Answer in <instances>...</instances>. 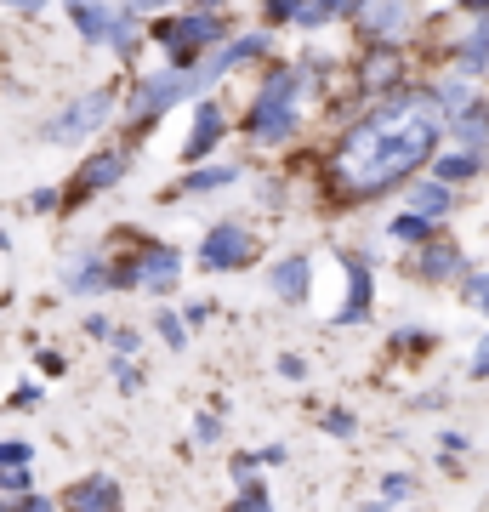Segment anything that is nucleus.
<instances>
[{"label":"nucleus","mask_w":489,"mask_h":512,"mask_svg":"<svg viewBox=\"0 0 489 512\" xmlns=\"http://www.w3.org/2000/svg\"><path fill=\"white\" fill-rule=\"evenodd\" d=\"M438 131H444V109L427 86L399 92L393 103H381L347 126V137L330 154V188L342 200H376L387 188H399L404 177H416L421 165L438 154Z\"/></svg>","instance_id":"1"},{"label":"nucleus","mask_w":489,"mask_h":512,"mask_svg":"<svg viewBox=\"0 0 489 512\" xmlns=\"http://www.w3.org/2000/svg\"><path fill=\"white\" fill-rule=\"evenodd\" d=\"M313 80L302 69H268L262 80V92H256L251 114H245V131H251L256 143H285L290 131L302 126V92H308Z\"/></svg>","instance_id":"2"},{"label":"nucleus","mask_w":489,"mask_h":512,"mask_svg":"<svg viewBox=\"0 0 489 512\" xmlns=\"http://www.w3.org/2000/svg\"><path fill=\"white\" fill-rule=\"evenodd\" d=\"M148 35L171 52V63H177V69H200V52H205V46H222V40H228V29H222L217 12H188V18H160Z\"/></svg>","instance_id":"3"},{"label":"nucleus","mask_w":489,"mask_h":512,"mask_svg":"<svg viewBox=\"0 0 489 512\" xmlns=\"http://www.w3.org/2000/svg\"><path fill=\"white\" fill-rule=\"evenodd\" d=\"M205 92L200 69H160V74H143L137 86H131V120L137 126H154L165 109H177L182 97Z\"/></svg>","instance_id":"4"},{"label":"nucleus","mask_w":489,"mask_h":512,"mask_svg":"<svg viewBox=\"0 0 489 512\" xmlns=\"http://www.w3.org/2000/svg\"><path fill=\"white\" fill-rule=\"evenodd\" d=\"M114 86H97V92H86V97H74L69 109L57 114L52 126L40 131L46 143H80V137H91L97 126H109V114H114Z\"/></svg>","instance_id":"5"},{"label":"nucleus","mask_w":489,"mask_h":512,"mask_svg":"<svg viewBox=\"0 0 489 512\" xmlns=\"http://www.w3.org/2000/svg\"><path fill=\"white\" fill-rule=\"evenodd\" d=\"M256 256V239L239 228V222H217L211 234H205L200 245V268H211V274H234V268H245Z\"/></svg>","instance_id":"6"},{"label":"nucleus","mask_w":489,"mask_h":512,"mask_svg":"<svg viewBox=\"0 0 489 512\" xmlns=\"http://www.w3.org/2000/svg\"><path fill=\"white\" fill-rule=\"evenodd\" d=\"M353 29H359L370 46H393V40L410 29V0H359V6H353Z\"/></svg>","instance_id":"7"},{"label":"nucleus","mask_w":489,"mask_h":512,"mask_svg":"<svg viewBox=\"0 0 489 512\" xmlns=\"http://www.w3.org/2000/svg\"><path fill=\"white\" fill-rule=\"evenodd\" d=\"M57 507L63 512H126V490H120V478L91 473V478H74L69 490L57 495Z\"/></svg>","instance_id":"8"},{"label":"nucleus","mask_w":489,"mask_h":512,"mask_svg":"<svg viewBox=\"0 0 489 512\" xmlns=\"http://www.w3.org/2000/svg\"><path fill=\"white\" fill-rule=\"evenodd\" d=\"M131 262H137V291H154V296H171V291H177L182 256L171 251V245H143Z\"/></svg>","instance_id":"9"},{"label":"nucleus","mask_w":489,"mask_h":512,"mask_svg":"<svg viewBox=\"0 0 489 512\" xmlns=\"http://www.w3.org/2000/svg\"><path fill=\"white\" fill-rule=\"evenodd\" d=\"M131 171V154L126 148H109V154H91L80 171H74V188H69V200H91V194H103V188H114L120 177Z\"/></svg>","instance_id":"10"},{"label":"nucleus","mask_w":489,"mask_h":512,"mask_svg":"<svg viewBox=\"0 0 489 512\" xmlns=\"http://www.w3.org/2000/svg\"><path fill=\"white\" fill-rule=\"evenodd\" d=\"M256 57H268V29H256V35H239V40H228V46H217V52L200 63V80L211 86V80H222V74H234L239 63H256Z\"/></svg>","instance_id":"11"},{"label":"nucleus","mask_w":489,"mask_h":512,"mask_svg":"<svg viewBox=\"0 0 489 512\" xmlns=\"http://www.w3.org/2000/svg\"><path fill=\"white\" fill-rule=\"evenodd\" d=\"M342 268H347V308L336 313V325H364V319H370V308H376L370 268H364V262H353V256H342Z\"/></svg>","instance_id":"12"},{"label":"nucleus","mask_w":489,"mask_h":512,"mask_svg":"<svg viewBox=\"0 0 489 512\" xmlns=\"http://www.w3.org/2000/svg\"><path fill=\"white\" fill-rule=\"evenodd\" d=\"M404 80V52L399 46H370L359 63V86L364 92H387V86H399Z\"/></svg>","instance_id":"13"},{"label":"nucleus","mask_w":489,"mask_h":512,"mask_svg":"<svg viewBox=\"0 0 489 512\" xmlns=\"http://www.w3.org/2000/svg\"><path fill=\"white\" fill-rule=\"evenodd\" d=\"M268 285H273V296H285V302H308L313 256H279V262L268 268Z\"/></svg>","instance_id":"14"},{"label":"nucleus","mask_w":489,"mask_h":512,"mask_svg":"<svg viewBox=\"0 0 489 512\" xmlns=\"http://www.w3.org/2000/svg\"><path fill=\"white\" fill-rule=\"evenodd\" d=\"M222 131H228V114H222V103H200V109H194V131H188L182 160H205V154L222 143Z\"/></svg>","instance_id":"15"},{"label":"nucleus","mask_w":489,"mask_h":512,"mask_svg":"<svg viewBox=\"0 0 489 512\" xmlns=\"http://www.w3.org/2000/svg\"><path fill=\"white\" fill-rule=\"evenodd\" d=\"M63 291H69V296H97V291H109V256L80 251V256L69 262V274H63Z\"/></svg>","instance_id":"16"},{"label":"nucleus","mask_w":489,"mask_h":512,"mask_svg":"<svg viewBox=\"0 0 489 512\" xmlns=\"http://www.w3.org/2000/svg\"><path fill=\"white\" fill-rule=\"evenodd\" d=\"M444 126H450V137L467 148V154H484V148H489V109H484V103L461 109L455 120H444Z\"/></svg>","instance_id":"17"},{"label":"nucleus","mask_w":489,"mask_h":512,"mask_svg":"<svg viewBox=\"0 0 489 512\" xmlns=\"http://www.w3.org/2000/svg\"><path fill=\"white\" fill-rule=\"evenodd\" d=\"M416 274L427 279V285H444V279L467 274V262H461V251H455V245H427V251L416 256Z\"/></svg>","instance_id":"18"},{"label":"nucleus","mask_w":489,"mask_h":512,"mask_svg":"<svg viewBox=\"0 0 489 512\" xmlns=\"http://www.w3.org/2000/svg\"><path fill=\"white\" fill-rule=\"evenodd\" d=\"M455 69L467 74V80H472V74H484V69H489V18H478V23L467 29V40L455 46Z\"/></svg>","instance_id":"19"},{"label":"nucleus","mask_w":489,"mask_h":512,"mask_svg":"<svg viewBox=\"0 0 489 512\" xmlns=\"http://www.w3.org/2000/svg\"><path fill=\"white\" fill-rule=\"evenodd\" d=\"M69 18L80 29L86 46H109V6H97V0H69Z\"/></svg>","instance_id":"20"},{"label":"nucleus","mask_w":489,"mask_h":512,"mask_svg":"<svg viewBox=\"0 0 489 512\" xmlns=\"http://www.w3.org/2000/svg\"><path fill=\"white\" fill-rule=\"evenodd\" d=\"M484 171V154H467V148H450V154H438L433 165V183L455 188V183H467V177H478Z\"/></svg>","instance_id":"21"},{"label":"nucleus","mask_w":489,"mask_h":512,"mask_svg":"<svg viewBox=\"0 0 489 512\" xmlns=\"http://www.w3.org/2000/svg\"><path fill=\"white\" fill-rule=\"evenodd\" d=\"M410 211L416 217H450L455 211V188H444V183H421V188H410Z\"/></svg>","instance_id":"22"},{"label":"nucleus","mask_w":489,"mask_h":512,"mask_svg":"<svg viewBox=\"0 0 489 512\" xmlns=\"http://www.w3.org/2000/svg\"><path fill=\"white\" fill-rule=\"evenodd\" d=\"M359 0H296V23L302 29H325V23H336V18H347Z\"/></svg>","instance_id":"23"},{"label":"nucleus","mask_w":489,"mask_h":512,"mask_svg":"<svg viewBox=\"0 0 489 512\" xmlns=\"http://www.w3.org/2000/svg\"><path fill=\"white\" fill-rule=\"evenodd\" d=\"M137 40H143V35H137V12H131V6H126V12H109V46H114V52L131 57V52H137Z\"/></svg>","instance_id":"24"},{"label":"nucleus","mask_w":489,"mask_h":512,"mask_svg":"<svg viewBox=\"0 0 489 512\" xmlns=\"http://www.w3.org/2000/svg\"><path fill=\"white\" fill-rule=\"evenodd\" d=\"M234 177H239V165H205V171H188L182 177V194H211V188L234 183Z\"/></svg>","instance_id":"25"},{"label":"nucleus","mask_w":489,"mask_h":512,"mask_svg":"<svg viewBox=\"0 0 489 512\" xmlns=\"http://www.w3.org/2000/svg\"><path fill=\"white\" fill-rule=\"evenodd\" d=\"M228 512H273L268 484H262V478H245V484L234 490V501H228Z\"/></svg>","instance_id":"26"},{"label":"nucleus","mask_w":489,"mask_h":512,"mask_svg":"<svg viewBox=\"0 0 489 512\" xmlns=\"http://www.w3.org/2000/svg\"><path fill=\"white\" fill-rule=\"evenodd\" d=\"M410 495H416V473H387L381 478V507L387 512L399 507V501H410Z\"/></svg>","instance_id":"27"},{"label":"nucleus","mask_w":489,"mask_h":512,"mask_svg":"<svg viewBox=\"0 0 489 512\" xmlns=\"http://www.w3.org/2000/svg\"><path fill=\"white\" fill-rule=\"evenodd\" d=\"M23 495H35V473L29 467H6L0 473V501H23Z\"/></svg>","instance_id":"28"},{"label":"nucleus","mask_w":489,"mask_h":512,"mask_svg":"<svg viewBox=\"0 0 489 512\" xmlns=\"http://www.w3.org/2000/svg\"><path fill=\"white\" fill-rule=\"evenodd\" d=\"M154 330H160V342H165V348H188V325H182V319H177V313H171V308H165L160 313V319H154Z\"/></svg>","instance_id":"29"},{"label":"nucleus","mask_w":489,"mask_h":512,"mask_svg":"<svg viewBox=\"0 0 489 512\" xmlns=\"http://www.w3.org/2000/svg\"><path fill=\"white\" fill-rule=\"evenodd\" d=\"M319 427H325L330 439H359V416H353V410H325Z\"/></svg>","instance_id":"30"},{"label":"nucleus","mask_w":489,"mask_h":512,"mask_svg":"<svg viewBox=\"0 0 489 512\" xmlns=\"http://www.w3.org/2000/svg\"><path fill=\"white\" fill-rule=\"evenodd\" d=\"M29 461H35V444L29 439H0V473L6 467H29Z\"/></svg>","instance_id":"31"},{"label":"nucleus","mask_w":489,"mask_h":512,"mask_svg":"<svg viewBox=\"0 0 489 512\" xmlns=\"http://www.w3.org/2000/svg\"><path fill=\"white\" fill-rule=\"evenodd\" d=\"M427 228H433V222L416 217V211H410V217H393V239H404V245H421V239H427Z\"/></svg>","instance_id":"32"},{"label":"nucleus","mask_w":489,"mask_h":512,"mask_svg":"<svg viewBox=\"0 0 489 512\" xmlns=\"http://www.w3.org/2000/svg\"><path fill=\"white\" fill-rule=\"evenodd\" d=\"M461 302H467V308H478V313H489V274H467Z\"/></svg>","instance_id":"33"},{"label":"nucleus","mask_w":489,"mask_h":512,"mask_svg":"<svg viewBox=\"0 0 489 512\" xmlns=\"http://www.w3.org/2000/svg\"><path fill=\"white\" fill-rule=\"evenodd\" d=\"M194 439H200V444H222V416H217V410H200V416H194Z\"/></svg>","instance_id":"34"},{"label":"nucleus","mask_w":489,"mask_h":512,"mask_svg":"<svg viewBox=\"0 0 489 512\" xmlns=\"http://www.w3.org/2000/svg\"><path fill=\"white\" fill-rule=\"evenodd\" d=\"M114 382H120V393H143V370L131 359H114Z\"/></svg>","instance_id":"35"},{"label":"nucleus","mask_w":489,"mask_h":512,"mask_svg":"<svg viewBox=\"0 0 489 512\" xmlns=\"http://www.w3.org/2000/svg\"><path fill=\"white\" fill-rule=\"evenodd\" d=\"M57 205H63V194H57V188H35V194H29V211H40V217H46V211H57Z\"/></svg>","instance_id":"36"},{"label":"nucleus","mask_w":489,"mask_h":512,"mask_svg":"<svg viewBox=\"0 0 489 512\" xmlns=\"http://www.w3.org/2000/svg\"><path fill=\"white\" fill-rule=\"evenodd\" d=\"M109 348H114V359H131V353H137V330H114Z\"/></svg>","instance_id":"37"},{"label":"nucleus","mask_w":489,"mask_h":512,"mask_svg":"<svg viewBox=\"0 0 489 512\" xmlns=\"http://www.w3.org/2000/svg\"><path fill=\"white\" fill-rule=\"evenodd\" d=\"M18 512H63V507H57V501H52V495H23V501H18Z\"/></svg>","instance_id":"38"},{"label":"nucleus","mask_w":489,"mask_h":512,"mask_svg":"<svg viewBox=\"0 0 489 512\" xmlns=\"http://www.w3.org/2000/svg\"><path fill=\"white\" fill-rule=\"evenodd\" d=\"M245 478H256V450H239L234 456V484H245Z\"/></svg>","instance_id":"39"},{"label":"nucleus","mask_w":489,"mask_h":512,"mask_svg":"<svg viewBox=\"0 0 489 512\" xmlns=\"http://www.w3.org/2000/svg\"><path fill=\"white\" fill-rule=\"evenodd\" d=\"M35 404H40V387L35 382H23L18 393H12V410H35Z\"/></svg>","instance_id":"40"},{"label":"nucleus","mask_w":489,"mask_h":512,"mask_svg":"<svg viewBox=\"0 0 489 512\" xmlns=\"http://www.w3.org/2000/svg\"><path fill=\"white\" fill-rule=\"evenodd\" d=\"M472 376H478V382H489V336L472 348Z\"/></svg>","instance_id":"41"},{"label":"nucleus","mask_w":489,"mask_h":512,"mask_svg":"<svg viewBox=\"0 0 489 512\" xmlns=\"http://www.w3.org/2000/svg\"><path fill=\"white\" fill-rule=\"evenodd\" d=\"M279 376H285V382H302V376H308V365H302L296 353H285V359H279Z\"/></svg>","instance_id":"42"},{"label":"nucleus","mask_w":489,"mask_h":512,"mask_svg":"<svg viewBox=\"0 0 489 512\" xmlns=\"http://www.w3.org/2000/svg\"><path fill=\"white\" fill-rule=\"evenodd\" d=\"M467 450H472L467 433H444V461H450V456H467Z\"/></svg>","instance_id":"43"},{"label":"nucleus","mask_w":489,"mask_h":512,"mask_svg":"<svg viewBox=\"0 0 489 512\" xmlns=\"http://www.w3.org/2000/svg\"><path fill=\"white\" fill-rule=\"evenodd\" d=\"M86 336H97V342H109V336H114V325L103 319V313H91V319H86Z\"/></svg>","instance_id":"44"},{"label":"nucleus","mask_w":489,"mask_h":512,"mask_svg":"<svg viewBox=\"0 0 489 512\" xmlns=\"http://www.w3.org/2000/svg\"><path fill=\"white\" fill-rule=\"evenodd\" d=\"M262 6H268V18H279V23L296 18V0H262Z\"/></svg>","instance_id":"45"},{"label":"nucleus","mask_w":489,"mask_h":512,"mask_svg":"<svg viewBox=\"0 0 489 512\" xmlns=\"http://www.w3.org/2000/svg\"><path fill=\"white\" fill-rule=\"evenodd\" d=\"M211 319V302H188V313H182V325H205Z\"/></svg>","instance_id":"46"},{"label":"nucleus","mask_w":489,"mask_h":512,"mask_svg":"<svg viewBox=\"0 0 489 512\" xmlns=\"http://www.w3.org/2000/svg\"><path fill=\"white\" fill-rule=\"evenodd\" d=\"M285 461V444H268V450H256V467H279Z\"/></svg>","instance_id":"47"},{"label":"nucleus","mask_w":489,"mask_h":512,"mask_svg":"<svg viewBox=\"0 0 489 512\" xmlns=\"http://www.w3.org/2000/svg\"><path fill=\"white\" fill-rule=\"evenodd\" d=\"M40 370L46 376H63V353H40Z\"/></svg>","instance_id":"48"},{"label":"nucleus","mask_w":489,"mask_h":512,"mask_svg":"<svg viewBox=\"0 0 489 512\" xmlns=\"http://www.w3.org/2000/svg\"><path fill=\"white\" fill-rule=\"evenodd\" d=\"M160 6H177V0H131V12H160Z\"/></svg>","instance_id":"49"},{"label":"nucleus","mask_w":489,"mask_h":512,"mask_svg":"<svg viewBox=\"0 0 489 512\" xmlns=\"http://www.w3.org/2000/svg\"><path fill=\"white\" fill-rule=\"evenodd\" d=\"M6 6H12V12H40L46 0H6Z\"/></svg>","instance_id":"50"},{"label":"nucleus","mask_w":489,"mask_h":512,"mask_svg":"<svg viewBox=\"0 0 489 512\" xmlns=\"http://www.w3.org/2000/svg\"><path fill=\"white\" fill-rule=\"evenodd\" d=\"M467 12H478V18H489V0H467Z\"/></svg>","instance_id":"51"},{"label":"nucleus","mask_w":489,"mask_h":512,"mask_svg":"<svg viewBox=\"0 0 489 512\" xmlns=\"http://www.w3.org/2000/svg\"><path fill=\"white\" fill-rule=\"evenodd\" d=\"M211 6H222V0H200V12H211Z\"/></svg>","instance_id":"52"},{"label":"nucleus","mask_w":489,"mask_h":512,"mask_svg":"<svg viewBox=\"0 0 489 512\" xmlns=\"http://www.w3.org/2000/svg\"><path fill=\"white\" fill-rule=\"evenodd\" d=\"M0 512H18V501H0Z\"/></svg>","instance_id":"53"},{"label":"nucleus","mask_w":489,"mask_h":512,"mask_svg":"<svg viewBox=\"0 0 489 512\" xmlns=\"http://www.w3.org/2000/svg\"><path fill=\"white\" fill-rule=\"evenodd\" d=\"M0 256H6V234H0Z\"/></svg>","instance_id":"54"}]
</instances>
